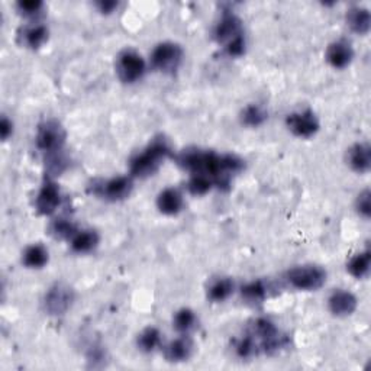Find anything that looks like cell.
Masks as SVG:
<instances>
[{
    "mask_svg": "<svg viewBox=\"0 0 371 371\" xmlns=\"http://www.w3.org/2000/svg\"><path fill=\"white\" fill-rule=\"evenodd\" d=\"M175 163L190 174H205L211 177L215 186L228 187L231 177L243 171L244 159L235 154H218L200 148H187L173 155Z\"/></svg>",
    "mask_w": 371,
    "mask_h": 371,
    "instance_id": "1",
    "label": "cell"
},
{
    "mask_svg": "<svg viewBox=\"0 0 371 371\" xmlns=\"http://www.w3.org/2000/svg\"><path fill=\"white\" fill-rule=\"evenodd\" d=\"M171 154L173 151L167 139L163 137L154 138L147 147L129 161V171H131L132 177L145 179V177L153 175L159 169V166L163 164V161L171 157Z\"/></svg>",
    "mask_w": 371,
    "mask_h": 371,
    "instance_id": "2",
    "label": "cell"
},
{
    "mask_svg": "<svg viewBox=\"0 0 371 371\" xmlns=\"http://www.w3.org/2000/svg\"><path fill=\"white\" fill-rule=\"evenodd\" d=\"M66 138L67 132L60 121L45 119L38 125L35 144L40 151L50 155L62 151L64 144H66Z\"/></svg>",
    "mask_w": 371,
    "mask_h": 371,
    "instance_id": "3",
    "label": "cell"
},
{
    "mask_svg": "<svg viewBox=\"0 0 371 371\" xmlns=\"http://www.w3.org/2000/svg\"><path fill=\"white\" fill-rule=\"evenodd\" d=\"M290 286L303 290V292H313L320 288L327 282V271L316 264H303L290 268L286 274Z\"/></svg>",
    "mask_w": 371,
    "mask_h": 371,
    "instance_id": "4",
    "label": "cell"
},
{
    "mask_svg": "<svg viewBox=\"0 0 371 371\" xmlns=\"http://www.w3.org/2000/svg\"><path fill=\"white\" fill-rule=\"evenodd\" d=\"M115 69L122 83L132 85L142 78L145 70H147V64H145L144 57L134 48H125L117 57Z\"/></svg>",
    "mask_w": 371,
    "mask_h": 371,
    "instance_id": "5",
    "label": "cell"
},
{
    "mask_svg": "<svg viewBox=\"0 0 371 371\" xmlns=\"http://www.w3.org/2000/svg\"><path fill=\"white\" fill-rule=\"evenodd\" d=\"M183 60V48L177 42L164 41L154 46L151 53V64L158 71L167 74L174 73L180 67Z\"/></svg>",
    "mask_w": 371,
    "mask_h": 371,
    "instance_id": "6",
    "label": "cell"
},
{
    "mask_svg": "<svg viewBox=\"0 0 371 371\" xmlns=\"http://www.w3.org/2000/svg\"><path fill=\"white\" fill-rule=\"evenodd\" d=\"M134 189L132 177L129 175H118L112 177L105 182H94L92 186V191L96 196L110 202H119L126 199Z\"/></svg>",
    "mask_w": 371,
    "mask_h": 371,
    "instance_id": "7",
    "label": "cell"
},
{
    "mask_svg": "<svg viewBox=\"0 0 371 371\" xmlns=\"http://www.w3.org/2000/svg\"><path fill=\"white\" fill-rule=\"evenodd\" d=\"M76 299L74 290L66 283H55L48 288L44 297V308L48 315L61 316L67 313Z\"/></svg>",
    "mask_w": 371,
    "mask_h": 371,
    "instance_id": "8",
    "label": "cell"
},
{
    "mask_svg": "<svg viewBox=\"0 0 371 371\" xmlns=\"http://www.w3.org/2000/svg\"><path fill=\"white\" fill-rule=\"evenodd\" d=\"M286 126L299 138H311L319 131L320 123L312 109H304L288 114L286 117Z\"/></svg>",
    "mask_w": 371,
    "mask_h": 371,
    "instance_id": "9",
    "label": "cell"
},
{
    "mask_svg": "<svg viewBox=\"0 0 371 371\" xmlns=\"http://www.w3.org/2000/svg\"><path fill=\"white\" fill-rule=\"evenodd\" d=\"M241 37H244L243 21H241L234 12H223L221 19L215 25L214 38L225 46Z\"/></svg>",
    "mask_w": 371,
    "mask_h": 371,
    "instance_id": "10",
    "label": "cell"
},
{
    "mask_svg": "<svg viewBox=\"0 0 371 371\" xmlns=\"http://www.w3.org/2000/svg\"><path fill=\"white\" fill-rule=\"evenodd\" d=\"M61 203V190L53 180V177H46L35 198V209L40 215H53Z\"/></svg>",
    "mask_w": 371,
    "mask_h": 371,
    "instance_id": "11",
    "label": "cell"
},
{
    "mask_svg": "<svg viewBox=\"0 0 371 371\" xmlns=\"http://www.w3.org/2000/svg\"><path fill=\"white\" fill-rule=\"evenodd\" d=\"M48 35H50V31L44 24L31 22L18 29L16 38H18L21 46L29 48V50H38L48 41Z\"/></svg>",
    "mask_w": 371,
    "mask_h": 371,
    "instance_id": "12",
    "label": "cell"
},
{
    "mask_svg": "<svg viewBox=\"0 0 371 371\" xmlns=\"http://www.w3.org/2000/svg\"><path fill=\"white\" fill-rule=\"evenodd\" d=\"M328 308L332 315L345 318L351 316L354 312L359 308V300L356 295L348 292V290L344 288H338L328 299Z\"/></svg>",
    "mask_w": 371,
    "mask_h": 371,
    "instance_id": "13",
    "label": "cell"
},
{
    "mask_svg": "<svg viewBox=\"0 0 371 371\" xmlns=\"http://www.w3.org/2000/svg\"><path fill=\"white\" fill-rule=\"evenodd\" d=\"M327 61L334 69L343 70L348 67L354 58V48L350 41L347 40H336L331 42L327 48Z\"/></svg>",
    "mask_w": 371,
    "mask_h": 371,
    "instance_id": "14",
    "label": "cell"
},
{
    "mask_svg": "<svg viewBox=\"0 0 371 371\" xmlns=\"http://www.w3.org/2000/svg\"><path fill=\"white\" fill-rule=\"evenodd\" d=\"M193 350H195V344L191 338L183 334L164 347V357L170 363H183L191 357Z\"/></svg>",
    "mask_w": 371,
    "mask_h": 371,
    "instance_id": "15",
    "label": "cell"
},
{
    "mask_svg": "<svg viewBox=\"0 0 371 371\" xmlns=\"http://www.w3.org/2000/svg\"><path fill=\"white\" fill-rule=\"evenodd\" d=\"M184 206V199L182 191L175 187H167L159 193L157 198V207L164 215H177L182 212Z\"/></svg>",
    "mask_w": 371,
    "mask_h": 371,
    "instance_id": "16",
    "label": "cell"
},
{
    "mask_svg": "<svg viewBox=\"0 0 371 371\" xmlns=\"http://www.w3.org/2000/svg\"><path fill=\"white\" fill-rule=\"evenodd\" d=\"M350 167L360 174L367 173L371 167V148L365 142H357L347 153Z\"/></svg>",
    "mask_w": 371,
    "mask_h": 371,
    "instance_id": "17",
    "label": "cell"
},
{
    "mask_svg": "<svg viewBox=\"0 0 371 371\" xmlns=\"http://www.w3.org/2000/svg\"><path fill=\"white\" fill-rule=\"evenodd\" d=\"M347 25L352 32L359 35L368 34L371 28V15L370 10L364 6H352L347 10Z\"/></svg>",
    "mask_w": 371,
    "mask_h": 371,
    "instance_id": "18",
    "label": "cell"
},
{
    "mask_svg": "<svg viewBox=\"0 0 371 371\" xmlns=\"http://www.w3.org/2000/svg\"><path fill=\"white\" fill-rule=\"evenodd\" d=\"M99 241H101V236L94 230H82V231H77V234L71 238L70 244L74 252L86 254L98 247Z\"/></svg>",
    "mask_w": 371,
    "mask_h": 371,
    "instance_id": "19",
    "label": "cell"
},
{
    "mask_svg": "<svg viewBox=\"0 0 371 371\" xmlns=\"http://www.w3.org/2000/svg\"><path fill=\"white\" fill-rule=\"evenodd\" d=\"M48 250L41 243L31 244L22 254V264L28 268H42L48 263Z\"/></svg>",
    "mask_w": 371,
    "mask_h": 371,
    "instance_id": "20",
    "label": "cell"
},
{
    "mask_svg": "<svg viewBox=\"0 0 371 371\" xmlns=\"http://www.w3.org/2000/svg\"><path fill=\"white\" fill-rule=\"evenodd\" d=\"M234 288L235 283L231 277H218L211 282L207 287V299L215 303H221L234 293Z\"/></svg>",
    "mask_w": 371,
    "mask_h": 371,
    "instance_id": "21",
    "label": "cell"
},
{
    "mask_svg": "<svg viewBox=\"0 0 371 371\" xmlns=\"http://www.w3.org/2000/svg\"><path fill=\"white\" fill-rule=\"evenodd\" d=\"M370 264H371V255L370 251L365 250L350 258V261L347 264V271L354 279H363L370 271Z\"/></svg>",
    "mask_w": 371,
    "mask_h": 371,
    "instance_id": "22",
    "label": "cell"
},
{
    "mask_svg": "<svg viewBox=\"0 0 371 371\" xmlns=\"http://www.w3.org/2000/svg\"><path fill=\"white\" fill-rule=\"evenodd\" d=\"M241 297L250 304L263 303L267 297V287L261 280L250 282L241 288Z\"/></svg>",
    "mask_w": 371,
    "mask_h": 371,
    "instance_id": "23",
    "label": "cell"
},
{
    "mask_svg": "<svg viewBox=\"0 0 371 371\" xmlns=\"http://www.w3.org/2000/svg\"><path fill=\"white\" fill-rule=\"evenodd\" d=\"M267 118H268L267 110L263 106L255 103H250L243 109V112H241V121L250 128H257L263 125L267 121Z\"/></svg>",
    "mask_w": 371,
    "mask_h": 371,
    "instance_id": "24",
    "label": "cell"
},
{
    "mask_svg": "<svg viewBox=\"0 0 371 371\" xmlns=\"http://www.w3.org/2000/svg\"><path fill=\"white\" fill-rule=\"evenodd\" d=\"M137 345L142 352L155 351L161 345V332L154 327L145 328L137 338Z\"/></svg>",
    "mask_w": 371,
    "mask_h": 371,
    "instance_id": "25",
    "label": "cell"
},
{
    "mask_svg": "<svg viewBox=\"0 0 371 371\" xmlns=\"http://www.w3.org/2000/svg\"><path fill=\"white\" fill-rule=\"evenodd\" d=\"M196 313L189 308H183L180 311H177L173 316V327L177 332L180 334H189L193 328L196 327Z\"/></svg>",
    "mask_w": 371,
    "mask_h": 371,
    "instance_id": "26",
    "label": "cell"
},
{
    "mask_svg": "<svg viewBox=\"0 0 371 371\" xmlns=\"http://www.w3.org/2000/svg\"><path fill=\"white\" fill-rule=\"evenodd\" d=\"M215 186L214 180L211 177H207L205 174H191L190 180L187 183V189L195 196H203L207 191H211L212 187Z\"/></svg>",
    "mask_w": 371,
    "mask_h": 371,
    "instance_id": "27",
    "label": "cell"
},
{
    "mask_svg": "<svg viewBox=\"0 0 371 371\" xmlns=\"http://www.w3.org/2000/svg\"><path fill=\"white\" fill-rule=\"evenodd\" d=\"M77 228L76 225L69 221V219H64V218H58L54 219L50 225V232L53 236L60 238V239H70L77 234Z\"/></svg>",
    "mask_w": 371,
    "mask_h": 371,
    "instance_id": "28",
    "label": "cell"
},
{
    "mask_svg": "<svg viewBox=\"0 0 371 371\" xmlns=\"http://www.w3.org/2000/svg\"><path fill=\"white\" fill-rule=\"evenodd\" d=\"M235 352H236V356L241 359H250L252 356H257V354L260 351H258V345H257L254 338L248 334V335L241 338V340L236 343Z\"/></svg>",
    "mask_w": 371,
    "mask_h": 371,
    "instance_id": "29",
    "label": "cell"
},
{
    "mask_svg": "<svg viewBox=\"0 0 371 371\" xmlns=\"http://www.w3.org/2000/svg\"><path fill=\"white\" fill-rule=\"evenodd\" d=\"M16 9L26 18H37L42 13L44 2L42 0H19L16 2Z\"/></svg>",
    "mask_w": 371,
    "mask_h": 371,
    "instance_id": "30",
    "label": "cell"
},
{
    "mask_svg": "<svg viewBox=\"0 0 371 371\" xmlns=\"http://www.w3.org/2000/svg\"><path fill=\"white\" fill-rule=\"evenodd\" d=\"M356 209L363 218H365V219L370 218V215H371V193L368 189L363 190L357 196Z\"/></svg>",
    "mask_w": 371,
    "mask_h": 371,
    "instance_id": "31",
    "label": "cell"
},
{
    "mask_svg": "<svg viewBox=\"0 0 371 371\" xmlns=\"http://www.w3.org/2000/svg\"><path fill=\"white\" fill-rule=\"evenodd\" d=\"M245 37H241L235 41H232L231 44L225 45L223 50H225V54L230 55V57H241L244 53H245Z\"/></svg>",
    "mask_w": 371,
    "mask_h": 371,
    "instance_id": "32",
    "label": "cell"
},
{
    "mask_svg": "<svg viewBox=\"0 0 371 371\" xmlns=\"http://www.w3.org/2000/svg\"><path fill=\"white\" fill-rule=\"evenodd\" d=\"M12 134H13V122L6 115H3L2 119H0V137H2L3 141H8Z\"/></svg>",
    "mask_w": 371,
    "mask_h": 371,
    "instance_id": "33",
    "label": "cell"
},
{
    "mask_svg": "<svg viewBox=\"0 0 371 371\" xmlns=\"http://www.w3.org/2000/svg\"><path fill=\"white\" fill-rule=\"evenodd\" d=\"M96 6L102 13H112L118 8V2L115 0H99V2H96Z\"/></svg>",
    "mask_w": 371,
    "mask_h": 371,
    "instance_id": "34",
    "label": "cell"
}]
</instances>
